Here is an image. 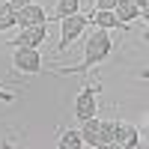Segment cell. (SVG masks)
I'll list each match as a JSON object with an SVG mask.
<instances>
[{"instance_id": "52a82bcc", "label": "cell", "mask_w": 149, "mask_h": 149, "mask_svg": "<svg viewBox=\"0 0 149 149\" xmlns=\"http://www.w3.org/2000/svg\"><path fill=\"white\" fill-rule=\"evenodd\" d=\"M48 21V15H45V9L39 6V3H30L27 6H21V9H15V24L18 27H30V24H45Z\"/></svg>"}, {"instance_id": "7a4b0ae2", "label": "cell", "mask_w": 149, "mask_h": 149, "mask_svg": "<svg viewBox=\"0 0 149 149\" xmlns=\"http://www.w3.org/2000/svg\"><path fill=\"white\" fill-rule=\"evenodd\" d=\"M86 27H90V21H86V15H81V12H72V15L60 18V48L57 51H66Z\"/></svg>"}, {"instance_id": "3957f363", "label": "cell", "mask_w": 149, "mask_h": 149, "mask_svg": "<svg viewBox=\"0 0 149 149\" xmlns=\"http://www.w3.org/2000/svg\"><path fill=\"white\" fill-rule=\"evenodd\" d=\"M12 66L18 72H27V74H36L42 72V54L39 48H15V54H12Z\"/></svg>"}, {"instance_id": "7c38bea8", "label": "cell", "mask_w": 149, "mask_h": 149, "mask_svg": "<svg viewBox=\"0 0 149 149\" xmlns=\"http://www.w3.org/2000/svg\"><path fill=\"white\" fill-rule=\"evenodd\" d=\"M57 146H63V149H81V146H84V140H81V131H72V128L60 131V140H57Z\"/></svg>"}, {"instance_id": "277c9868", "label": "cell", "mask_w": 149, "mask_h": 149, "mask_svg": "<svg viewBox=\"0 0 149 149\" xmlns=\"http://www.w3.org/2000/svg\"><path fill=\"white\" fill-rule=\"evenodd\" d=\"M42 42H48V30H45V24H30V27H21L15 39H9L12 48H39Z\"/></svg>"}, {"instance_id": "5b68a950", "label": "cell", "mask_w": 149, "mask_h": 149, "mask_svg": "<svg viewBox=\"0 0 149 149\" xmlns=\"http://www.w3.org/2000/svg\"><path fill=\"white\" fill-rule=\"evenodd\" d=\"M95 93H98V86H81L78 98H74V116H78V119H86V116H95L98 113Z\"/></svg>"}, {"instance_id": "9a60e30c", "label": "cell", "mask_w": 149, "mask_h": 149, "mask_svg": "<svg viewBox=\"0 0 149 149\" xmlns=\"http://www.w3.org/2000/svg\"><path fill=\"white\" fill-rule=\"evenodd\" d=\"M116 0H95V9H113Z\"/></svg>"}, {"instance_id": "30bf717a", "label": "cell", "mask_w": 149, "mask_h": 149, "mask_svg": "<svg viewBox=\"0 0 149 149\" xmlns=\"http://www.w3.org/2000/svg\"><path fill=\"white\" fill-rule=\"evenodd\" d=\"M113 15L128 24V21H134V18L140 15V9L134 6V0H116V3H113Z\"/></svg>"}, {"instance_id": "e0dca14e", "label": "cell", "mask_w": 149, "mask_h": 149, "mask_svg": "<svg viewBox=\"0 0 149 149\" xmlns=\"http://www.w3.org/2000/svg\"><path fill=\"white\" fill-rule=\"evenodd\" d=\"M9 3H12V6H15V9H21V6H27V3H30V0H9Z\"/></svg>"}, {"instance_id": "9c48e42d", "label": "cell", "mask_w": 149, "mask_h": 149, "mask_svg": "<svg viewBox=\"0 0 149 149\" xmlns=\"http://www.w3.org/2000/svg\"><path fill=\"white\" fill-rule=\"evenodd\" d=\"M84 122V128H81V140H84V146H98V116H86V119H81Z\"/></svg>"}, {"instance_id": "2e32d148", "label": "cell", "mask_w": 149, "mask_h": 149, "mask_svg": "<svg viewBox=\"0 0 149 149\" xmlns=\"http://www.w3.org/2000/svg\"><path fill=\"white\" fill-rule=\"evenodd\" d=\"M0 102H15V95L6 93V90H0Z\"/></svg>"}, {"instance_id": "8fae6325", "label": "cell", "mask_w": 149, "mask_h": 149, "mask_svg": "<svg viewBox=\"0 0 149 149\" xmlns=\"http://www.w3.org/2000/svg\"><path fill=\"white\" fill-rule=\"evenodd\" d=\"M113 140H116V122H98V146H113Z\"/></svg>"}, {"instance_id": "4fadbf2b", "label": "cell", "mask_w": 149, "mask_h": 149, "mask_svg": "<svg viewBox=\"0 0 149 149\" xmlns=\"http://www.w3.org/2000/svg\"><path fill=\"white\" fill-rule=\"evenodd\" d=\"M12 27H18L15 24V6L6 0V3L0 6V30H12Z\"/></svg>"}, {"instance_id": "ba28073f", "label": "cell", "mask_w": 149, "mask_h": 149, "mask_svg": "<svg viewBox=\"0 0 149 149\" xmlns=\"http://www.w3.org/2000/svg\"><path fill=\"white\" fill-rule=\"evenodd\" d=\"M140 143V131L137 125H128V122H116V140L113 146H122V149H131Z\"/></svg>"}, {"instance_id": "6da1fadb", "label": "cell", "mask_w": 149, "mask_h": 149, "mask_svg": "<svg viewBox=\"0 0 149 149\" xmlns=\"http://www.w3.org/2000/svg\"><path fill=\"white\" fill-rule=\"evenodd\" d=\"M113 51V42H110V33L95 27L90 36H86V45H84V63L74 66V69H66V72H90L95 63L107 60V54Z\"/></svg>"}, {"instance_id": "5bb4252c", "label": "cell", "mask_w": 149, "mask_h": 149, "mask_svg": "<svg viewBox=\"0 0 149 149\" xmlns=\"http://www.w3.org/2000/svg\"><path fill=\"white\" fill-rule=\"evenodd\" d=\"M72 12H81V0H57V9H54V18H66Z\"/></svg>"}, {"instance_id": "8992f818", "label": "cell", "mask_w": 149, "mask_h": 149, "mask_svg": "<svg viewBox=\"0 0 149 149\" xmlns=\"http://www.w3.org/2000/svg\"><path fill=\"white\" fill-rule=\"evenodd\" d=\"M86 21H90L93 27H102V30H128V24L119 21L113 15V9H93L90 15H86Z\"/></svg>"}]
</instances>
